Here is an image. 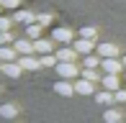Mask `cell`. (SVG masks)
<instances>
[{"label":"cell","mask_w":126,"mask_h":123,"mask_svg":"<svg viewBox=\"0 0 126 123\" xmlns=\"http://www.w3.org/2000/svg\"><path fill=\"white\" fill-rule=\"evenodd\" d=\"M124 67H126V57H124Z\"/></svg>","instance_id":"f546056e"},{"label":"cell","mask_w":126,"mask_h":123,"mask_svg":"<svg viewBox=\"0 0 126 123\" xmlns=\"http://www.w3.org/2000/svg\"><path fill=\"white\" fill-rule=\"evenodd\" d=\"M36 21H39L41 26H49V23H51V15H49V13H39V15H36Z\"/></svg>","instance_id":"4316f807"},{"label":"cell","mask_w":126,"mask_h":123,"mask_svg":"<svg viewBox=\"0 0 126 123\" xmlns=\"http://www.w3.org/2000/svg\"><path fill=\"white\" fill-rule=\"evenodd\" d=\"M13 21L16 23H33V21H36V15L31 13V10H16V15H13Z\"/></svg>","instance_id":"2e32d148"},{"label":"cell","mask_w":126,"mask_h":123,"mask_svg":"<svg viewBox=\"0 0 126 123\" xmlns=\"http://www.w3.org/2000/svg\"><path fill=\"white\" fill-rule=\"evenodd\" d=\"M54 69H57V74H59L62 80H75V77L82 74V72H80V67H77V62H59Z\"/></svg>","instance_id":"6da1fadb"},{"label":"cell","mask_w":126,"mask_h":123,"mask_svg":"<svg viewBox=\"0 0 126 123\" xmlns=\"http://www.w3.org/2000/svg\"><path fill=\"white\" fill-rule=\"evenodd\" d=\"M51 41H54V38H51ZM51 41H47V38H36V54L39 57H41V54H54V44Z\"/></svg>","instance_id":"5bb4252c"},{"label":"cell","mask_w":126,"mask_h":123,"mask_svg":"<svg viewBox=\"0 0 126 123\" xmlns=\"http://www.w3.org/2000/svg\"><path fill=\"white\" fill-rule=\"evenodd\" d=\"M10 26H13V18H3L0 15V31H10Z\"/></svg>","instance_id":"d4e9b609"},{"label":"cell","mask_w":126,"mask_h":123,"mask_svg":"<svg viewBox=\"0 0 126 123\" xmlns=\"http://www.w3.org/2000/svg\"><path fill=\"white\" fill-rule=\"evenodd\" d=\"M100 85L106 87V90H111V92H116V90H121V77H118V74H103V80H100Z\"/></svg>","instance_id":"7c38bea8"},{"label":"cell","mask_w":126,"mask_h":123,"mask_svg":"<svg viewBox=\"0 0 126 123\" xmlns=\"http://www.w3.org/2000/svg\"><path fill=\"white\" fill-rule=\"evenodd\" d=\"M54 92H57V95H62V98L77 95V92H75V82H67V80H62V77L54 82Z\"/></svg>","instance_id":"52a82bcc"},{"label":"cell","mask_w":126,"mask_h":123,"mask_svg":"<svg viewBox=\"0 0 126 123\" xmlns=\"http://www.w3.org/2000/svg\"><path fill=\"white\" fill-rule=\"evenodd\" d=\"M121 121H124V113H121V110L108 108L106 113H103V123H121Z\"/></svg>","instance_id":"ac0fdd59"},{"label":"cell","mask_w":126,"mask_h":123,"mask_svg":"<svg viewBox=\"0 0 126 123\" xmlns=\"http://www.w3.org/2000/svg\"><path fill=\"white\" fill-rule=\"evenodd\" d=\"M103 57L100 54H88V57H82V67H100Z\"/></svg>","instance_id":"44dd1931"},{"label":"cell","mask_w":126,"mask_h":123,"mask_svg":"<svg viewBox=\"0 0 126 123\" xmlns=\"http://www.w3.org/2000/svg\"><path fill=\"white\" fill-rule=\"evenodd\" d=\"M72 46L77 49L80 57H88V54H93L95 49H98V44H95L93 38H82V36H80V41H72Z\"/></svg>","instance_id":"3957f363"},{"label":"cell","mask_w":126,"mask_h":123,"mask_svg":"<svg viewBox=\"0 0 126 123\" xmlns=\"http://www.w3.org/2000/svg\"><path fill=\"white\" fill-rule=\"evenodd\" d=\"M54 54H57V59H59V62H77V57H80L75 46H59Z\"/></svg>","instance_id":"30bf717a"},{"label":"cell","mask_w":126,"mask_h":123,"mask_svg":"<svg viewBox=\"0 0 126 123\" xmlns=\"http://www.w3.org/2000/svg\"><path fill=\"white\" fill-rule=\"evenodd\" d=\"M80 36L82 38H98V28H93V26H85V28H80Z\"/></svg>","instance_id":"7402d4cb"},{"label":"cell","mask_w":126,"mask_h":123,"mask_svg":"<svg viewBox=\"0 0 126 123\" xmlns=\"http://www.w3.org/2000/svg\"><path fill=\"white\" fill-rule=\"evenodd\" d=\"M41 64L44 67H57L59 59H57V54H41Z\"/></svg>","instance_id":"603a6c76"},{"label":"cell","mask_w":126,"mask_h":123,"mask_svg":"<svg viewBox=\"0 0 126 123\" xmlns=\"http://www.w3.org/2000/svg\"><path fill=\"white\" fill-rule=\"evenodd\" d=\"M21 72H23V67H21L18 59H16V62H3V74H5V77H10V80H18Z\"/></svg>","instance_id":"9c48e42d"},{"label":"cell","mask_w":126,"mask_h":123,"mask_svg":"<svg viewBox=\"0 0 126 123\" xmlns=\"http://www.w3.org/2000/svg\"><path fill=\"white\" fill-rule=\"evenodd\" d=\"M0 5H3V8H8V10H18L21 0H0Z\"/></svg>","instance_id":"cb8c5ba5"},{"label":"cell","mask_w":126,"mask_h":123,"mask_svg":"<svg viewBox=\"0 0 126 123\" xmlns=\"http://www.w3.org/2000/svg\"><path fill=\"white\" fill-rule=\"evenodd\" d=\"M10 41H16V38L10 36V31H0V46H3V44H10Z\"/></svg>","instance_id":"484cf974"},{"label":"cell","mask_w":126,"mask_h":123,"mask_svg":"<svg viewBox=\"0 0 126 123\" xmlns=\"http://www.w3.org/2000/svg\"><path fill=\"white\" fill-rule=\"evenodd\" d=\"M100 69H103V74H121V69H124V59H118V57H108V59L100 62Z\"/></svg>","instance_id":"7a4b0ae2"},{"label":"cell","mask_w":126,"mask_h":123,"mask_svg":"<svg viewBox=\"0 0 126 123\" xmlns=\"http://www.w3.org/2000/svg\"><path fill=\"white\" fill-rule=\"evenodd\" d=\"M95 103L111 105V103H116V98H113V92H111V90H106V87H103V90H98V92H95Z\"/></svg>","instance_id":"e0dca14e"},{"label":"cell","mask_w":126,"mask_h":123,"mask_svg":"<svg viewBox=\"0 0 126 123\" xmlns=\"http://www.w3.org/2000/svg\"><path fill=\"white\" fill-rule=\"evenodd\" d=\"M18 113H21L18 103H3V105H0V118H5V121L18 118Z\"/></svg>","instance_id":"8fae6325"},{"label":"cell","mask_w":126,"mask_h":123,"mask_svg":"<svg viewBox=\"0 0 126 123\" xmlns=\"http://www.w3.org/2000/svg\"><path fill=\"white\" fill-rule=\"evenodd\" d=\"M16 51H18V57H23V54H36V44H33V38H18V41H13Z\"/></svg>","instance_id":"277c9868"},{"label":"cell","mask_w":126,"mask_h":123,"mask_svg":"<svg viewBox=\"0 0 126 123\" xmlns=\"http://www.w3.org/2000/svg\"><path fill=\"white\" fill-rule=\"evenodd\" d=\"M0 92H3V87H0Z\"/></svg>","instance_id":"4dcf8cb0"},{"label":"cell","mask_w":126,"mask_h":123,"mask_svg":"<svg viewBox=\"0 0 126 123\" xmlns=\"http://www.w3.org/2000/svg\"><path fill=\"white\" fill-rule=\"evenodd\" d=\"M18 62H21V67H23L26 72H36L39 67H44L41 57H33V54H23V57H18Z\"/></svg>","instance_id":"8992f818"},{"label":"cell","mask_w":126,"mask_h":123,"mask_svg":"<svg viewBox=\"0 0 126 123\" xmlns=\"http://www.w3.org/2000/svg\"><path fill=\"white\" fill-rule=\"evenodd\" d=\"M0 8H3V5H0Z\"/></svg>","instance_id":"1f68e13d"},{"label":"cell","mask_w":126,"mask_h":123,"mask_svg":"<svg viewBox=\"0 0 126 123\" xmlns=\"http://www.w3.org/2000/svg\"><path fill=\"white\" fill-rule=\"evenodd\" d=\"M41 28H44V26L39 23V21H33V23H28V26H26V36L36 41V38H41Z\"/></svg>","instance_id":"d6986e66"},{"label":"cell","mask_w":126,"mask_h":123,"mask_svg":"<svg viewBox=\"0 0 126 123\" xmlns=\"http://www.w3.org/2000/svg\"><path fill=\"white\" fill-rule=\"evenodd\" d=\"M82 77H85V80H90V82H100V80H103L100 72H98V67H82Z\"/></svg>","instance_id":"ffe728a7"},{"label":"cell","mask_w":126,"mask_h":123,"mask_svg":"<svg viewBox=\"0 0 126 123\" xmlns=\"http://www.w3.org/2000/svg\"><path fill=\"white\" fill-rule=\"evenodd\" d=\"M75 92L77 95H95V82H90V80H80V82H75Z\"/></svg>","instance_id":"4fadbf2b"},{"label":"cell","mask_w":126,"mask_h":123,"mask_svg":"<svg viewBox=\"0 0 126 123\" xmlns=\"http://www.w3.org/2000/svg\"><path fill=\"white\" fill-rule=\"evenodd\" d=\"M51 38H54L57 44H72V38H75V31H72V28H64V26H59V28L51 31Z\"/></svg>","instance_id":"5b68a950"},{"label":"cell","mask_w":126,"mask_h":123,"mask_svg":"<svg viewBox=\"0 0 126 123\" xmlns=\"http://www.w3.org/2000/svg\"><path fill=\"white\" fill-rule=\"evenodd\" d=\"M18 59V51H16V46H8V44H3L0 46V62H16Z\"/></svg>","instance_id":"9a60e30c"},{"label":"cell","mask_w":126,"mask_h":123,"mask_svg":"<svg viewBox=\"0 0 126 123\" xmlns=\"http://www.w3.org/2000/svg\"><path fill=\"white\" fill-rule=\"evenodd\" d=\"M113 98H116V103H126V90H116Z\"/></svg>","instance_id":"83f0119b"},{"label":"cell","mask_w":126,"mask_h":123,"mask_svg":"<svg viewBox=\"0 0 126 123\" xmlns=\"http://www.w3.org/2000/svg\"><path fill=\"white\" fill-rule=\"evenodd\" d=\"M95 51H98L103 59L118 57V44H113V41H98V49H95Z\"/></svg>","instance_id":"ba28073f"},{"label":"cell","mask_w":126,"mask_h":123,"mask_svg":"<svg viewBox=\"0 0 126 123\" xmlns=\"http://www.w3.org/2000/svg\"><path fill=\"white\" fill-rule=\"evenodd\" d=\"M0 74H3V64H0Z\"/></svg>","instance_id":"f1b7e54d"}]
</instances>
